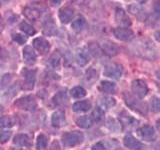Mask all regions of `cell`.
<instances>
[{
    "label": "cell",
    "mask_w": 160,
    "mask_h": 150,
    "mask_svg": "<svg viewBox=\"0 0 160 150\" xmlns=\"http://www.w3.org/2000/svg\"><path fill=\"white\" fill-rule=\"evenodd\" d=\"M137 1H138L139 3H142V4H143V3H146V2L148 1V0H137Z\"/></svg>",
    "instance_id": "f6af8a7d"
},
{
    "label": "cell",
    "mask_w": 160,
    "mask_h": 150,
    "mask_svg": "<svg viewBox=\"0 0 160 150\" xmlns=\"http://www.w3.org/2000/svg\"><path fill=\"white\" fill-rule=\"evenodd\" d=\"M123 143L125 145V147H127L129 149L132 150H141L142 149V144L136 138H134L132 135L127 134L126 136L123 139Z\"/></svg>",
    "instance_id": "7c38bea8"
},
{
    "label": "cell",
    "mask_w": 160,
    "mask_h": 150,
    "mask_svg": "<svg viewBox=\"0 0 160 150\" xmlns=\"http://www.w3.org/2000/svg\"><path fill=\"white\" fill-rule=\"evenodd\" d=\"M23 75H24L23 89L25 90L33 89L35 85V81H36V70L23 69Z\"/></svg>",
    "instance_id": "52a82bcc"
},
{
    "label": "cell",
    "mask_w": 160,
    "mask_h": 150,
    "mask_svg": "<svg viewBox=\"0 0 160 150\" xmlns=\"http://www.w3.org/2000/svg\"><path fill=\"white\" fill-rule=\"evenodd\" d=\"M71 95L74 98H82L86 95V91H85V89L82 87L75 86L71 90Z\"/></svg>",
    "instance_id": "e575fe53"
},
{
    "label": "cell",
    "mask_w": 160,
    "mask_h": 150,
    "mask_svg": "<svg viewBox=\"0 0 160 150\" xmlns=\"http://www.w3.org/2000/svg\"><path fill=\"white\" fill-rule=\"evenodd\" d=\"M84 140V134L80 131H69L62 135V142L66 147H74L81 144Z\"/></svg>",
    "instance_id": "7a4b0ae2"
},
{
    "label": "cell",
    "mask_w": 160,
    "mask_h": 150,
    "mask_svg": "<svg viewBox=\"0 0 160 150\" xmlns=\"http://www.w3.org/2000/svg\"><path fill=\"white\" fill-rule=\"evenodd\" d=\"M132 91L134 95L136 96L138 99H142L144 96H146V94L148 93V86L147 84L145 83L143 80H134L131 85Z\"/></svg>",
    "instance_id": "277c9868"
},
{
    "label": "cell",
    "mask_w": 160,
    "mask_h": 150,
    "mask_svg": "<svg viewBox=\"0 0 160 150\" xmlns=\"http://www.w3.org/2000/svg\"><path fill=\"white\" fill-rule=\"evenodd\" d=\"M99 90L103 93L106 94H114L117 90V86L116 84L111 82V81H102L100 82L99 86H98Z\"/></svg>",
    "instance_id": "2e32d148"
},
{
    "label": "cell",
    "mask_w": 160,
    "mask_h": 150,
    "mask_svg": "<svg viewBox=\"0 0 160 150\" xmlns=\"http://www.w3.org/2000/svg\"><path fill=\"white\" fill-rule=\"evenodd\" d=\"M124 95H125V96H124L125 101H126V103H127V105H128L129 107H131L132 109L136 110V111L141 112V113H145V112L147 111V108L144 105V103L137 101V100L135 99V98H132L130 94L124 93Z\"/></svg>",
    "instance_id": "30bf717a"
},
{
    "label": "cell",
    "mask_w": 160,
    "mask_h": 150,
    "mask_svg": "<svg viewBox=\"0 0 160 150\" xmlns=\"http://www.w3.org/2000/svg\"><path fill=\"white\" fill-rule=\"evenodd\" d=\"M10 150H19V149H17V148H11Z\"/></svg>",
    "instance_id": "7dc6e473"
},
{
    "label": "cell",
    "mask_w": 160,
    "mask_h": 150,
    "mask_svg": "<svg viewBox=\"0 0 160 150\" xmlns=\"http://www.w3.org/2000/svg\"><path fill=\"white\" fill-rule=\"evenodd\" d=\"M5 1H9V0H5Z\"/></svg>",
    "instance_id": "681fc988"
},
{
    "label": "cell",
    "mask_w": 160,
    "mask_h": 150,
    "mask_svg": "<svg viewBox=\"0 0 160 150\" xmlns=\"http://www.w3.org/2000/svg\"><path fill=\"white\" fill-rule=\"evenodd\" d=\"M74 12L72 9H70L68 7H64L59 10V18L61 20L62 23H69L73 18Z\"/></svg>",
    "instance_id": "d6986e66"
},
{
    "label": "cell",
    "mask_w": 160,
    "mask_h": 150,
    "mask_svg": "<svg viewBox=\"0 0 160 150\" xmlns=\"http://www.w3.org/2000/svg\"><path fill=\"white\" fill-rule=\"evenodd\" d=\"M123 73V68L120 64L118 63H110L108 64L104 69V75L110 78L117 79L121 77Z\"/></svg>",
    "instance_id": "8992f818"
},
{
    "label": "cell",
    "mask_w": 160,
    "mask_h": 150,
    "mask_svg": "<svg viewBox=\"0 0 160 150\" xmlns=\"http://www.w3.org/2000/svg\"><path fill=\"white\" fill-rule=\"evenodd\" d=\"M12 38H13V40H14L15 42H17L19 44H23V43L26 42V37L23 36V35H21V34H19V33L13 34Z\"/></svg>",
    "instance_id": "74e56055"
},
{
    "label": "cell",
    "mask_w": 160,
    "mask_h": 150,
    "mask_svg": "<svg viewBox=\"0 0 160 150\" xmlns=\"http://www.w3.org/2000/svg\"><path fill=\"white\" fill-rule=\"evenodd\" d=\"M151 107L152 110H154L155 112H158L159 111V108H160V101L157 97H153L151 99Z\"/></svg>",
    "instance_id": "f35d334b"
},
{
    "label": "cell",
    "mask_w": 160,
    "mask_h": 150,
    "mask_svg": "<svg viewBox=\"0 0 160 150\" xmlns=\"http://www.w3.org/2000/svg\"><path fill=\"white\" fill-rule=\"evenodd\" d=\"M6 55H7L6 51H5V50L2 47H0V58L2 59V58H4L5 56H6Z\"/></svg>",
    "instance_id": "b9f144b4"
},
{
    "label": "cell",
    "mask_w": 160,
    "mask_h": 150,
    "mask_svg": "<svg viewBox=\"0 0 160 150\" xmlns=\"http://www.w3.org/2000/svg\"><path fill=\"white\" fill-rule=\"evenodd\" d=\"M51 123L54 127H61L65 123V113L62 110L54 112L51 117Z\"/></svg>",
    "instance_id": "e0dca14e"
},
{
    "label": "cell",
    "mask_w": 160,
    "mask_h": 150,
    "mask_svg": "<svg viewBox=\"0 0 160 150\" xmlns=\"http://www.w3.org/2000/svg\"><path fill=\"white\" fill-rule=\"evenodd\" d=\"M133 47L135 50V53L139 54L141 57L154 59L157 55L156 48H155L154 44L149 39L146 38L138 39V41L133 44Z\"/></svg>",
    "instance_id": "6da1fadb"
},
{
    "label": "cell",
    "mask_w": 160,
    "mask_h": 150,
    "mask_svg": "<svg viewBox=\"0 0 160 150\" xmlns=\"http://www.w3.org/2000/svg\"><path fill=\"white\" fill-rule=\"evenodd\" d=\"M15 106L18 107L19 109L25 110V111H33L37 106V102L36 99L33 96L28 95V96H24L17 99L15 101Z\"/></svg>",
    "instance_id": "3957f363"
},
{
    "label": "cell",
    "mask_w": 160,
    "mask_h": 150,
    "mask_svg": "<svg viewBox=\"0 0 160 150\" xmlns=\"http://www.w3.org/2000/svg\"><path fill=\"white\" fill-rule=\"evenodd\" d=\"M115 19L116 22L120 24L123 27H127L131 25V20L127 16V14L125 13V11L121 8H117L116 12H115Z\"/></svg>",
    "instance_id": "8fae6325"
},
{
    "label": "cell",
    "mask_w": 160,
    "mask_h": 150,
    "mask_svg": "<svg viewBox=\"0 0 160 150\" xmlns=\"http://www.w3.org/2000/svg\"><path fill=\"white\" fill-rule=\"evenodd\" d=\"M128 10L129 12L135 15V17H137L139 19H144L146 17V12L144 11V9L142 7L138 6L136 4H131L128 6Z\"/></svg>",
    "instance_id": "7402d4cb"
},
{
    "label": "cell",
    "mask_w": 160,
    "mask_h": 150,
    "mask_svg": "<svg viewBox=\"0 0 160 150\" xmlns=\"http://www.w3.org/2000/svg\"><path fill=\"white\" fill-rule=\"evenodd\" d=\"M3 111V107L1 106V105H0V113H1Z\"/></svg>",
    "instance_id": "bcb514c9"
},
{
    "label": "cell",
    "mask_w": 160,
    "mask_h": 150,
    "mask_svg": "<svg viewBox=\"0 0 160 150\" xmlns=\"http://www.w3.org/2000/svg\"><path fill=\"white\" fill-rule=\"evenodd\" d=\"M103 118H104V110L97 106L93 110V112L91 114V118L90 119L94 122H99V121H101Z\"/></svg>",
    "instance_id": "4dcf8cb0"
},
{
    "label": "cell",
    "mask_w": 160,
    "mask_h": 150,
    "mask_svg": "<svg viewBox=\"0 0 160 150\" xmlns=\"http://www.w3.org/2000/svg\"><path fill=\"white\" fill-rule=\"evenodd\" d=\"M48 137L43 133H40L36 140V147L38 150H44L48 146Z\"/></svg>",
    "instance_id": "f546056e"
},
{
    "label": "cell",
    "mask_w": 160,
    "mask_h": 150,
    "mask_svg": "<svg viewBox=\"0 0 160 150\" xmlns=\"http://www.w3.org/2000/svg\"><path fill=\"white\" fill-rule=\"evenodd\" d=\"M119 122L123 128H134L137 125V121L133 116L128 114L126 111H122L119 114Z\"/></svg>",
    "instance_id": "ba28073f"
},
{
    "label": "cell",
    "mask_w": 160,
    "mask_h": 150,
    "mask_svg": "<svg viewBox=\"0 0 160 150\" xmlns=\"http://www.w3.org/2000/svg\"><path fill=\"white\" fill-rule=\"evenodd\" d=\"M52 101L55 105H66L68 103V97L67 93L65 91L58 92L55 96L53 97Z\"/></svg>",
    "instance_id": "4316f807"
},
{
    "label": "cell",
    "mask_w": 160,
    "mask_h": 150,
    "mask_svg": "<svg viewBox=\"0 0 160 150\" xmlns=\"http://www.w3.org/2000/svg\"><path fill=\"white\" fill-rule=\"evenodd\" d=\"M3 27H4V24H3V20H2V17L1 15H0V32L3 30Z\"/></svg>",
    "instance_id": "ee69618b"
},
{
    "label": "cell",
    "mask_w": 160,
    "mask_h": 150,
    "mask_svg": "<svg viewBox=\"0 0 160 150\" xmlns=\"http://www.w3.org/2000/svg\"><path fill=\"white\" fill-rule=\"evenodd\" d=\"M89 53H88V50L86 48H81L79 49L77 51L76 54V60H77V63L80 65V66H84L89 62Z\"/></svg>",
    "instance_id": "ac0fdd59"
},
{
    "label": "cell",
    "mask_w": 160,
    "mask_h": 150,
    "mask_svg": "<svg viewBox=\"0 0 160 150\" xmlns=\"http://www.w3.org/2000/svg\"><path fill=\"white\" fill-rule=\"evenodd\" d=\"M113 33L117 39L122 40V41H130L134 37V33L130 29L126 27H117L114 28Z\"/></svg>",
    "instance_id": "9c48e42d"
},
{
    "label": "cell",
    "mask_w": 160,
    "mask_h": 150,
    "mask_svg": "<svg viewBox=\"0 0 160 150\" xmlns=\"http://www.w3.org/2000/svg\"><path fill=\"white\" fill-rule=\"evenodd\" d=\"M97 77H98V73H97L96 70L89 69L86 72V77H85V80H86V82L88 83L89 81H94V80H96Z\"/></svg>",
    "instance_id": "d590c367"
},
{
    "label": "cell",
    "mask_w": 160,
    "mask_h": 150,
    "mask_svg": "<svg viewBox=\"0 0 160 150\" xmlns=\"http://www.w3.org/2000/svg\"><path fill=\"white\" fill-rule=\"evenodd\" d=\"M19 27L23 32H25L28 35H34L35 33H36V30L34 29V27L32 26V25H30L29 23L25 22V21L21 22V24H20Z\"/></svg>",
    "instance_id": "836d02e7"
},
{
    "label": "cell",
    "mask_w": 160,
    "mask_h": 150,
    "mask_svg": "<svg viewBox=\"0 0 160 150\" xmlns=\"http://www.w3.org/2000/svg\"><path fill=\"white\" fill-rule=\"evenodd\" d=\"M91 108V103L88 100H84V101H77L73 104L72 109L75 112H87Z\"/></svg>",
    "instance_id": "ffe728a7"
},
{
    "label": "cell",
    "mask_w": 160,
    "mask_h": 150,
    "mask_svg": "<svg viewBox=\"0 0 160 150\" xmlns=\"http://www.w3.org/2000/svg\"><path fill=\"white\" fill-rule=\"evenodd\" d=\"M60 62H61V54L59 53V51H55L51 56H50L48 63L51 67L58 69L60 66Z\"/></svg>",
    "instance_id": "f1b7e54d"
},
{
    "label": "cell",
    "mask_w": 160,
    "mask_h": 150,
    "mask_svg": "<svg viewBox=\"0 0 160 150\" xmlns=\"http://www.w3.org/2000/svg\"><path fill=\"white\" fill-rule=\"evenodd\" d=\"M115 104H116V101L112 97H102L98 100V107L102 108L103 110L113 107Z\"/></svg>",
    "instance_id": "d4e9b609"
},
{
    "label": "cell",
    "mask_w": 160,
    "mask_h": 150,
    "mask_svg": "<svg viewBox=\"0 0 160 150\" xmlns=\"http://www.w3.org/2000/svg\"><path fill=\"white\" fill-rule=\"evenodd\" d=\"M106 126L109 130H111V131L113 132H117L120 130V124L116 121L115 119L111 118V117H109L107 119V121H106Z\"/></svg>",
    "instance_id": "d6a6232c"
},
{
    "label": "cell",
    "mask_w": 160,
    "mask_h": 150,
    "mask_svg": "<svg viewBox=\"0 0 160 150\" xmlns=\"http://www.w3.org/2000/svg\"><path fill=\"white\" fill-rule=\"evenodd\" d=\"M12 132L11 131H3L0 130V143H4L9 140L10 136H11Z\"/></svg>",
    "instance_id": "8d00e7d4"
},
{
    "label": "cell",
    "mask_w": 160,
    "mask_h": 150,
    "mask_svg": "<svg viewBox=\"0 0 160 150\" xmlns=\"http://www.w3.org/2000/svg\"><path fill=\"white\" fill-rule=\"evenodd\" d=\"M76 124L79 127L89 128L92 125V120L90 119V117H88V116H81V117H78L76 119Z\"/></svg>",
    "instance_id": "1f68e13d"
},
{
    "label": "cell",
    "mask_w": 160,
    "mask_h": 150,
    "mask_svg": "<svg viewBox=\"0 0 160 150\" xmlns=\"http://www.w3.org/2000/svg\"><path fill=\"white\" fill-rule=\"evenodd\" d=\"M56 24L53 21L52 19L47 20L46 22L44 24V27H43V33L47 36H52L55 33H56Z\"/></svg>",
    "instance_id": "603a6c76"
},
{
    "label": "cell",
    "mask_w": 160,
    "mask_h": 150,
    "mask_svg": "<svg viewBox=\"0 0 160 150\" xmlns=\"http://www.w3.org/2000/svg\"><path fill=\"white\" fill-rule=\"evenodd\" d=\"M0 150H3V149H2V148H1V147H0Z\"/></svg>",
    "instance_id": "c3c4849f"
},
{
    "label": "cell",
    "mask_w": 160,
    "mask_h": 150,
    "mask_svg": "<svg viewBox=\"0 0 160 150\" xmlns=\"http://www.w3.org/2000/svg\"><path fill=\"white\" fill-rule=\"evenodd\" d=\"M33 46L34 48H36L38 52L41 54H45L48 52V50L50 48V44L47 40H45L44 38H35L33 40Z\"/></svg>",
    "instance_id": "4fadbf2b"
},
{
    "label": "cell",
    "mask_w": 160,
    "mask_h": 150,
    "mask_svg": "<svg viewBox=\"0 0 160 150\" xmlns=\"http://www.w3.org/2000/svg\"><path fill=\"white\" fill-rule=\"evenodd\" d=\"M91 150H106V147L104 146V144L102 142H97L96 144H94Z\"/></svg>",
    "instance_id": "ab89813d"
},
{
    "label": "cell",
    "mask_w": 160,
    "mask_h": 150,
    "mask_svg": "<svg viewBox=\"0 0 160 150\" xmlns=\"http://www.w3.org/2000/svg\"><path fill=\"white\" fill-rule=\"evenodd\" d=\"M85 26H86V20H85V18L83 16H81V15L72 22V28L76 32L82 31V30L85 28Z\"/></svg>",
    "instance_id": "83f0119b"
},
{
    "label": "cell",
    "mask_w": 160,
    "mask_h": 150,
    "mask_svg": "<svg viewBox=\"0 0 160 150\" xmlns=\"http://www.w3.org/2000/svg\"><path fill=\"white\" fill-rule=\"evenodd\" d=\"M50 2H51V4L52 5H58V4H60V2H61V0H50Z\"/></svg>",
    "instance_id": "7bdbcfd3"
},
{
    "label": "cell",
    "mask_w": 160,
    "mask_h": 150,
    "mask_svg": "<svg viewBox=\"0 0 160 150\" xmlns=\"http://www.w3.org/2000/svg\"><path fill=\"white\" fill-rule=\"evenodd\" d=\"M137 134L140 138H142L145 141H154L157 138V135L155 130L150 125H144V126L137 129Z\"/></svg>",
    "instance_id": "5b68a950"
},
{
    "label": "cell",
    "mask_w": 160,
    "mask_h": 150,
    "mask_svg": "<svg viewBox=\"0 0 160 150\" xmlns=\"http://www.w3.org/2000/svg\"><path fill=\"white\" fill-rule=\"evenodd\" d=\"M13 142L20 147H29L31 145V138L27 134H17L14 137Z\"/></svg>",
    "instance_id": "5bb4252c"
},
{
    "label": "cell",
    "mask_w": 160,
    "mask_h": 150,
    "mask_svg": "<svg viewBox=\"0 0 160 150\" xmlns=\"http://www.w3.org/2000/svg\"><path fill=\"white\" fill-rule=\"evenodd\" d=\"M16 122V120L13 116L10 115H4L0 117V128H9L12 127Z\"/></svg>",
    "instance_id": "484cf974"
},
{
    "label": "cell",
    "mask_w": 160,
    "mask_h": 150,
    "mask_svg": "<svg viewBox=\"0 0 160 150\" xmlns=\"http://www.w3.org/2000/svg\"><path fill=\"white\" fill-rule=\"evenodd\" d=\"M23 14L26 16L29 20L31 21H36V20L40 17V11L37 8L34 7H25L23 9Z\"/></svg>",
    "instance_id": "44dd1931"
},
{
    "label": "cell",
    "mask_w": 160,
    "mask_h": 150,
    "mask_svg": "<svg viewBox=\"0 0 160 150\" xmlns=\"http://www.w3.org/2000/svg\"><path fill=\"white\" fill-rule=\"evenodd\" d=\"M48 150H60V146L58 141H53V143L51 144V146L49 147Z\"/></svg>",
    "instance_id": "60d3db41"
},
{
    "label": "cell",
    "mask_w": 160,
    "mask_h": 150,
    "mask_svg": "<svg viewBox=\"0 0 160 150\" xmlns=\"http://www.w3.org/2000/svg\"><path fill=\"white\" fill-rule=\"evenodd\" d=\"M102 50L107 55L113 56V55H115L118 52V46L115 43H112L110 41H106L102 44Z\"/></svg>",
    "instance_id": "cb8c5ba5"
},
{
    "label": "cell",
    "mask_w": 160,
    "mask_h": 150,
    "mask_svg": "<svg viewBox=\"0 0 160 150\" xmlns=\"http://www.w3.org/2000/svg\"><path fill=\"white\" fill-rule=\"evenodd\" d=\"M23 59L26 64H34L36 61V54H35L34 50L30 46H25L23 49Z\"/></svg>",
    "instance_id": "9a60e30c"
}]
</instances>
